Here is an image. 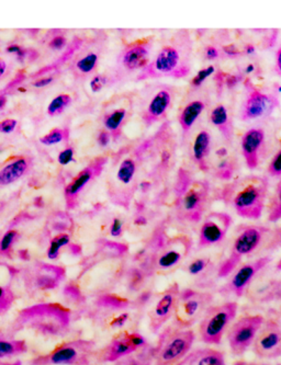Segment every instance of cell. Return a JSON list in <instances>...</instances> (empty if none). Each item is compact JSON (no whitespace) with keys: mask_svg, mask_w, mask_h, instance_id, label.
<instances>
[{"mask_svg":"<svg viewBox=\"0 0 281 365\" xmlns=\"http://www.w3.org/2000/svg\"><path fill=\"white\" fill-rule=\"evenodd\" d=\"M138 164L133 158H126L122 160L117 170L118 182L122 185H130L136 179Z\"/></svg>","mask_w":281,"mask_h":365,"instance_id":"obj_28","label":"cell"},{"mask_svg":"<svg viewBox=\"0 0 281 365\" xmlns=\"http://www.w3.org/2000/svg\"><path fill=\"white\" fill-rule=\"evenodd\" d=\"M272 258L268 256L260 257L252 261L238 264L233 272L229 275L230 279L227 283V291L236 297H242L247 289L252 287L256 277L260 271L270 264Z\"/></svg>","mask_w":281,"mask_h":365,"instance_id":"obj_12","label":"cell"},{"mask_svg":"<svg viewBox=\"0 0 281 365\" xmlns=\"http://www.w3.org/2000/svg\"><path fill=\"white\" fill-rule=\"evenodd\" d=\"M69 240H69V236L67 234H60V235L53 238L48 250V258L52 259V260L58 258L61 248L68 245Z\"/></svg>","mask_w":281,"mask_h":365,"instance_id":"obj_32","label":"cell"},{"mask_svg":"<svg viewBox=\"0 0 281 365\" xmlns=\"http://www.w3.org/2000/svg\"><path fill=\"white\" fill-rule=\"evenodd\" d=\"M65 44H66V40L63 36H56V38H53L51 41L50 46L54 50H62L64 48Z\"/></svg>","mask_w":281,"mask_h":365,"instance_id":"obj_45","label":"cell"},{"mask_svg":"<svg viewBox=\"0 0 281 365\" xmlns=\"http://www.w3.org/2000/svg\"><path fill=\"white\" fill-rule=\"evenodd\" d=\"M7 52L17 55L18 58H20V60H22V58H24V57L28 56V54H29V51L24 50L19 46H8Z\"/></svg>","mask_w":281,"mask_h":365,"instance_id":"obj_43","label":"cell"},{"mask_svg":"<svg viewBox=\"0 0 281 365\" xmlns=\"http://www.w3.org/2000/svg\"><path fill=\"white\" fill-rule=\"evenodd\" d=\"M184 365H227L224 354L213 348L195 350L185 358Z\"/></svg>","mask_w":281,"mask_h":365,"instance_id":"obj_24","label":"cell"},{"mask_svg":"<svg viewBox=\"0 0 281 365\" xmlns=\"http://www.w3.org/2000/svg\"><path fill=\"white\" fill-rule=\"evenodd\" d=\"M264 320L262 315H244L234 320L227 331L228 342L234 356H243L252 346Z\"/></svg>","mask_w":281,"mask_h":365,"instance_id":"obj_10","label":"cell"},{"mask_svg":"<svg viewBox=\"0 0 281 365\" xmlns=\"http://www.w3.org/2000/svg\"><path fill=\"white\" fill-rule=\"evenodd\" d=\"M232 217L224 212H213L203 218L199 230L198 246L200 248L218 246L223 242L231 227Z\"/></svg>","mask_w":281,"mask_h":365,"instance_id":"obj_18","label":"cell"},{"mask_svg":"<svg viewBox=\"0 0 281 365\" xmlns=\"http://www.w3.org/2000/svg\"><path fill=\"white\" fill-rule=\"evenodd\" d=\"M210 121L225 140H231L233 136V122L225 106H215L210 112Z\"/></svg>","mask_w":281,"mask_h":365,"instance_id":"obj_25","label":"cell"},{"mask_svg":"<svg viewBox=\"0 0 281 365\" xmlns=\"http://www.w3.org/2000/svg\"><path fill=\"white\" fill-rule=\"evenodd\" d=\"M193 330L177 326L165 330L154 352L155 365H176L188 356L195 342Z\"/></svg>","mask_w":281,"mask_h":365,"instance_id":"obj_6","label":"cell"},{"mask_svg":"<svg viewBox=\"0 0 281 365\" xmlns=\"http://www.w3.org/2000/svg\"><path fill=\"white\" fill-rule=\"evenodd\" d=\"M12 301L14 294L10 291V287L8 285L0 284V313H6L10 309Z\"/></svg>","mask_w":281,"mask_h":365,"instance_id":"obj_35","label":"cell"},{"mask_svg":"<svg viewBox=\"0 0 281 365\" xmlns=\"http://www.w3.org/2000/svg\"><path fill=\"white\" fill-rule=\"evenodd\" d=\"M69 325V313L56 304H44L24 309L12 324L9 334L15 336L24 329L34 330L44 336H63Z\"/></svg>","mask_w":281,"mask_h":365,"instance_id":"obj_2","label":"cell"},{"mask_svg":"<svg viewBox=\"0 0 281 365\" xmlns=\"http://www.w3.org/2000/svg\"><path fill=\"white\" fill-rule=\"evenodd\" d=\"M267 173L272 178H280L281 177V144L277 150L276 154L272 156L270 165L267 167Z\"/></svg>","mask_w":281,"mask_h":365,"instance_id":"obj_36","label":"cell"},{"mask_svg":"<svg viewBox=\"0 0 281 365\" xmlns=\"http://www.w3.org/2000/svg\"><path fill=\"white\" fill-rule=\"evenodd\" d=\"M211 143H213V136L210 130L207 128H199L193 138L191 152H193L195 162L200 167H207L205 159L208 158L211 150Z\"/></svg>","mask_w":281,"mask_h":365,"instance_id":"obj_23","label":"cell"},{"mask_svg":"<svg viewBox=\"0 0 281 365\" xmlns=\"http://www.w3.org/2000/svg\"><path fill=\"white\" fill-rule=\"evenodd\" d=\"M275 69L277 74L281 77V46L276 52V58H275Z\"/></svg>","mask_w":281,"mask_h":365,"instance_id":"obj_48","label":"cell"},{"mask_svg":"<svg viewBox=\"0 0 281 365\" xmlns=\"http://www.w3.org/2000/svg\"><path fill=\"white\" fill-rule=\"evenodd\" d=\"M6 68H7V65L3 60H0V77L5 74Z\"/></svg>","mask_w":281,"mask_h":365,"instance_id":"obj_51","label":"cell"},{"mask_svg":"<svg viewBox=\"0 0 281 365\" xmlns=\"http://www.w3.org/2000/svg\"><path fill=\"white\" fill-rule=\"evenodd\" d=\"M210 267H211V259L209 257H198L190 261V264L187 267V272L191 277H200L209 270Z\"/></svg>","mask_w":281,"mask_h":365,"instance_id":"obj_31","label":"cell"},{"mask_svg":"<svg viewBox=\"0 0 281 365\" xmlns=\"http://www.w3.org/2000/svg\"><path fill=\"white\" fill-rule=\"evenodd\" d=\"M72 102V99L68 95H61L51 101L48 107V113L50 115H56L60 114L61 112L64 111L65 108Z\"/></svg>","mask_w":281,"mask_h":365,"instance_id":"obj_33","label":"cell"},{"mask_svg":"<svg viewBox=\"0 0 281 365\" xmlns=\"http://www.w3.org/2000/svg\"><path fill=\"white\" fill-rule=\"evenodd\" d=\"M105 164L106 159H98L97 162L93 163L88 168L83 169L78 176L75 177L74 180L69 183L65 189V195H66L67 200L68 201L69 200L71 201L74 200V197H77L81 190L93 180V177L101 173Z\"/></svg>","mask_w":281,"mask_h":365,"instance_id":"obj_22","label":"cell"},{"mask_svg":"<svg viewBox=\"0 0 281 365\" xmlns=\"http://www.w3.org/2000/svg\"><path fill=\"white\" fill-rule=\"evenodd\" d=\"M175 91L166 83L150 86L140 99V120L146 126L164 119L175 100Z\"/></svg>","mask_w":281,"mask_h":365,"instance_id":"obj_8","label":"cell"},{"mask_svg":"<svg viewBox=\"0 0 281 365\" xmlns=\"http://www.w3.org/2000/svg\"><path fill=\"white\" fill-rule=\"evenodd\" d=\"M180 293V287L174 283L156 297L148 312L150 328L153 332L160 331V328L174 316Z\"/></svg>","mask_w":281,"mask_h":365,"instance_id":"obj_14","label":"cell"},{"mask_svg":"<svg viewBox=\"0 0 281 365\" xmlns=\"http://www.w3.org/2000/svg\"><path fill=\"white\" fill-rule=\"evenodd\" d=\"M6 102H7V99H6L5 96H0V109L5 107Z\"/></svg>","mask_w":281,"mask_h":365,"instance_id":"obj_52","label":"cell"},{"mask_svg":"<svg viewBox=\"0 0 281 365\" xmlns=\"http://www.w3.org/2000/svg\"><path fill=\"white\" fill-rule=\"evenodd\" d=\"M150 48L152 41L150 38L132 43L122 54V66L128 71H142L150 61Z\"/></svg>","mask_w":281,"mask_h":365,"instance_id":"obj_20","label":"cell"},{"mask_svg":"<svg viewBox=\"0 0 281 365\" xmlns=\"http://www.w3.org/2000/svg\"><path fill=\"white\" fill-rule=\"evenodd\" d=\"M252 346L258 358L274 359L281 356L280 320L265 319Z\"/></svg>","mask_w":281,"mask_h":365,"instance_id":"obj_16","label":"cell"},{"mask_svg":"<svg viewBox=\"0 0 281 365\" xmlns=\"http://www.w3.org/2000/svg\"><path fill=\"white\" fill-rule=\"evenodd\" d=\"M270 230L264 226H246L237 232L232 242L231 250L227 258L222 261L218 269L220 277H227L233 272L234 269L242 264L247 257L255 254L266 242Z\"/></svg>","mask_w":281,"mask_h":365,"instance_id":"obj_4","label":"cell"},{"mask_svg":"<svg viewBox=\"0 0 281 365\" xmlns=\"http://www.w3.org/2000/svg\"><path fill=\"white\" fill-rule=\"evenodd\" d=\"M0 365H21L20 361H16V362H3L0 361Z\"/></svg>","mask_w":281,"mask_h":365,"instance_id":"obj_53","label":"cell"},{"mask_svg":"<svg viewBox=\"0 0 281 365\" xmlns=\"http://www.w3.org/2000/svg\"><path fill=\"white\" fill-rule=\"evenodd\" d=\"M245 98L240 110L242 121L264 119L270 115L279 106V99L276 96L260 91L250 81L245 83Z\"/></svg>","mask_w":281,"mask_h":365,"instance_id":"obj_11","label":"cell"},{"mask_svg":"<svg viewBox=\"0 0 281 365\" xmlns=\"http://www.w3.org/2000/svg\"><path fill=\"white\" fill-rule=\"evenodd\" d=\"M17 236L18 232L16 230H9V232H6L1 240H0V252L6 254V252H9Z\"/></svg>","mask_w":281,"mask_h":365,"instance_id":"obj_39","label":"cell"},{"mask_svg":"<svg viewBox=\"0 0 281 365\" xmlns=\"http://www.w3.org/2000/svg\"><path fill=\"white\" fill-rule=\"evenodd\" d=\"M53 81V77H44V78L39 79L36 83H34V87L36 88H42V87H46V86L50 85Z\"/></svg>","mask_w":281,"mask_h":365,"instance_id":"obj_47","label":"cell"},{"mask_svg":"<svg viewBox=\"0 0 281 365\" xmlns=\"http://www.w3.org/2000/svg\"><path fill=\"white\" fill-rule=\"evenodd\" d=\"M234 365H270L266 364V363H257V362H246V361H240V362H236Z\"/></svg>","mask_w":281,"mask_h":365,"instance_id":"obj_50","label":"cell"},{"mask_svg":"<svg viewBox=\"0 0 281 365\" xmlns=\"http://www.w3.org/2000/svg\"><path fill=\"white\" fill-rule=\"evenodd\" d=\"M18 122L14 119L5 120V121L0 122V132L4 134H9L15 130Z\"/></svg>","mask_w":281,"mask_h":365,"instance_id":"obj_41","label":"cell"},{"mask_svg":"<svg viewBox=\"0 0 281 365\" xmlns=\"http://www.w3.org/2000/svg\"><path fill=\"white\" fill-rule=\"evenodd\" d=\"M28 169V162L20 158L10 163L0 170V185H8L19 180Z\"/></svg>","mask_w":281,"mask_h":365,"instance_id":"obj_27","label":"cell"},{"mask_svg":"<svg viewBox=\"0 0 281 365\" xmlns=\"http://www.w3.org/2000/svg\"><path fill=\"white\" fill-rule=\"evenodd\" d=\"M66 134L67 130H51L50 133L41 138V143L44 145L58 144V143L62 142L64 140Z\"/></svg>","mask_w":281,"mask_h":365,"instance_id":"obj_38","label":"cell"},{"mask_svg":"<svg viewBox=\"0 0 281 365\" xmlns=\"http://www.w3.org/2000/svg\"><path fill=\"white\" fill-rule=\"evenodd\" d=\"M208 106L207 96L195 95L190 97L188 101L185 102L179 111L178 121L183 130L184 138L190 133V130L195 128L201 114L205 111Z\"/></svg>","mask_w":281,"mask_h":365,"instance_id":"obj_21","label":"cell"},{"mask_svg":"<svg viewBox=\"0 0 281 365\" xmlns=\"http://www.w3.org/2000/svg\"><path fill=\"white\" fill-rule=\"evenodd\" d=\"M279 320L281 322V307H280V318H279Z\"/></svg>","mask_w":281,"mask_h":365,"instance_id":"obj_54","label":"cell"},{"mask_svg":"<svg viewBox=\"0 0 281 365\" xmlns=\"http://www.w3.org/2000/svg\"><path fill=\"white\" fill-rule=\"evenodd\" d=\"M126 113H128V111H126V108H119V109L110 112L103 120L106 128L110 132H113V133L118 132L123 124L124 120H126Z\"/></svg>","mask_w":281,"mask_h":365,"instance_id":"obj_30","label":"cell"},{"mask_svg":"<svg viewBox=\"0 0 281 365\" xmlns=\"http://www.w3.org/2000/svg\"><path fill=\"white\" fill-rule=\"evenodd\" d=\"M215 71V66H213V65H211V66H208L205 67V68L201 69L198 74L193 77V81H191V85H193V88H200L201 86H203V83H205V79H207L208 77L211 76V75H213Z\"/></svg>","mask_w":281,"mask_h":365,"instance_id":"obj_37","label":"cell"},{"mask_svg":"<svg viewBox=\"0 0 281 365\" xmlns=\"http://www.w3.org/2000/svg\"><path fill=\"white\" fill-rule=\"evenodd\" d=\"M122 232V222L120 221L119 218H116L112 222L111 227H110V234L112 236H119Z\"/></svg>","mask_w":281,"mask_h":365,"instance_id":"obj_44","label":"cell"},{"mask_svg":"<svg viewBox=\"0 0 281 365\" xmlns=\"http://www.w3.org/2000/svg\"><path fill=\"white\" fill-rule=\"evenodd\" d=\"M95 344L89 340L63 342L48 354L36 356L31 365H88Z\"/></svg>","mask_w":281,"mask_h":365,"instance_id":"obj_7","label":"cell"},{"mask_svg":"<svg viewBox=\"0 0 281 365\" xmlns=\"http://www.w3.org/2000/svg\"><path fill=\"white\" fill-rule=\"evenodd\" d=\"M73 158H74V150L72 148H66V150H63L58 155V163L65 166V165L73 162Z\"/></svg>","mask_w":281,"mask_h":365,"instance_id":"obj_42","label":"cell"},{"mask_svg":"<svg viewBox=\"0 0 281 365\" xmlns=\"http://www.w3.org/2000/svg\"><path fill=\"white\" fill-rule=\"evenodd\" d=\"M191 42L187 34L179 32L163 46L138 74V81L175 77L181 78L190 73Z\"/></svg>","mask_w":281,"mask_h":365,"instance_id":"obj_1","label":"cell"},{"mask_svg":"<svg viewBox=\"0 0 281 365\" xmlns=\"http://www.w3.org/2000/svg\"><path fill=\"white\" fill-rule=\"evenodd\" d=\"M106 83H107V79L103 75H98V76L93 77L91 81V91L93 93H99L103 88Z\"/></svg>","mask_w":281,"mask_h":365,"instance_id":"obj_40","label":"cell"},{"mask_svg":"<svg viewBox=\"0 0 281 365\" xmlns=\"http://www.w3.org/2000/svg\"><path fill=\"white\" fill-rule=\"evenodd\" d=\"M281 220V177L279 178L278 183H277L276 187H275L274 193L272 195V197L270 200V204H268V221L272 223H276V222L280 221Z\"/></svg>","mask_w":281,"mask_h":365,"instance_id":"obj_29","label":"cell"},{"mask_svg":"<svg viewBox=\"0 0 281 365\" xmlns=\"http://www.w3.org/2000/svg\"><path fill=\"white\" fill-rule=\"evenodd\" d=\"M266 130L262 126L248 128L241 138V150L246 165L250 169H256L265 152Z\"/></svg>","mask_w":281,"mask_h":365,"instance_id":"obj_19","label":"cell"},{"mask_svg":"<svg viewBox=\"0 0 281 365\" xmlns=\"http://www.w3.org/2000/svg\"><path fill=\"white\" fill-rule=\"evenodd\" d=\"M213 297L203 291L181 292L176 309H175V326L184 329H189L197 322H200L203 314L210 306L213 305Z\"/></svg>","mask_w":281,"mask_h":365,"instance_id":"obj_9","label":"cell"},{"mask_svg":"<svg viewBox=\"0 0 281 365\" xmlns=\"http://www.w3.org/2000/svg\"><path fill=\"white\" fill-rule=\"evenodd\" d=\"M238 305L235 302L211 305L203 314L199 323V337L207 344L217 346L222 342L224 334L235 320Z\"/></svg>","mask_w":281,"mask_h":365,"instance_id":"obj_5","label":"cell"},{"mask_svg":"<svg viewBox=\"0 0 281 365\" xmlns=\"http://www.w3.org/2000/svg\"><path fill=\"white\" fill-rule=\"evenodd\" d=\"M26 344L24 340L16 339L9 331L0 329V361L14 358L26 351Z\"/></svg>","mask_w":281,"mask_h":365,"instance_id":"obj_26","label":"cell"},{"mask_svg":"<svg viewBox=\"0 0 281 365\" xmlns=\"http://www.w3.org/2000/svg\"><path fill=\"white\" fill-rule=\"evenodd\" d=\"M205 57L208 60L213 61L219 57V50L215 46H210L205 48Z\"/></svg>","mask_w":281,"mask_h":365,"instance_id":"obj_46","label":"cell"},{"mask_svg":"<svg viewBox=\"0 0 281 365\" xmlns=\"http://www.w3.org/2000/svg\"><path fill=\"white\" fill-rule=\"evenodd\" d=\"M145 339L138 332L124 331L119 332L112 338L111 341L99 352V359L103 362H116L120 359L131 356L138 349L143 348Z\"/></svg>","mask_w":281,"mask_h":365,"instance_id":"obj_17","label":"cell"},{"mask_svg":"<svg viewBox=\"0 0 281 365\" xmlns=\"http://www.w3.org/2000/svg\"><path fill=\"white\" fill-rule=\"evenodd\" d=\"M98 62V55L95 54V53H89L86 56L83 57L81 60H79L77 62V68L83 73V74H88L95 68L96 65H97Z\"/></svg>","mask_w":281,"mask_h":365,"instance_id":"obj_34","label":"cell"},{"mask_svg":"<svg viewBox=\"0 0 281 365\" xmlns=\"http://www.w3.org/2000/svg\"><path fill=\"white\" fill-rule=\"evenodd\" d=\"M268 180L250 175L234 182L227 191V200L238 216L257 220L266 207Z\"/></svg>","mask_w":281,"mask_h":365,"instance_id":"obj_3","label":"cell"},{"mask_svg":"<svg viewBox=\"0 0 281 365\" xmlns=\"http://www.w3.org/2000/svg\"><path fill=\"white\" fill-rule=\"evenodd\" d=\"M278 365H281V364H278Z\"/></svg>","mask_w":281,"mask_h":365,"instance_id":"obj_55","label":"cell"},{"mask_svg":"<svg viewBox=\"0 0 281 365\" xmlns=\"http://www.w3.org/2000/svg\"><path fill=\"white\" fill-rule=\"evenodd\" d=\"M210 187L203 181H193L181 195L179 201L180 214L191 222L200 220L207 207Z\"/></svg>","mask_w":281,"mask_h":365,"instance_id":"obj_13","label":"cell"},{"mask_svg":"<svg viewBox=\"0 0 281 365\" xmlns=\"http://www.w3.org/2000/svg\"><path fill=\"white\" fill-rule=\"evenodd\" d=\"M110 142V135L108 132H106V130H103V132H101V134H99V138H98V143L101 145V146H107L108 144H109Z\"/></svg>","mask_w":281,"mask_h":365,"instance_id":"obj_49","label":"cell"},{"mask_svg":"<svg viewBox=\"0 0 281 365\" xmlns=\"http://www.w3.org/2000/svg\"><path fill=\"white\" fill-rule=\"evenodd\" d=\"M190 245V240L187 236H177L165 244L154 259L155 272L165 274L176 269L186 259Z\"/></svg>","mask_w":281,"mask_h":365,"instance_id":"obj_15","label":"cell"}]
</instances>
